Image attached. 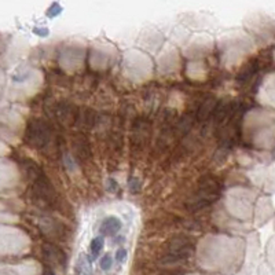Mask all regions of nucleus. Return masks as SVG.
Masks as SVG:
<instances>
[{"instance_id":"f03ea898","label":"nucleus","mask_w":275,"mask_h":275,"mask_svg":"<svg viewBox=\"0 0 275 275\" xmlns=\"http://www.w3.org/2000/svg\"><path fill=\"white\" fill-rule=\"evenodd\" d=\"M29 176L32 181V194L36 204L48 209L52 208L56 204V193L50 179L33 163H30Z\"/></svg>"},{"instance_id":"423d86ee","label":"nucleus","mask_w":275,"mask_h":275,"mask_svg":"<svg viewBox=\"0 0 275 275\" xmlns=\"http://www.w3.org/2000/svg\"><path fill=\"white\" fill-rule=\"evenodd\" d=\"M121 228V222L114 216L106 218L101 224V232L103 235H116L117 232L120 231Z\"/></svg>"},{"instance_id":"f257e3e1","label":"nucleus","mask_w":275,"mask_h":275,"mask_svg":"<svg viewBox=\"0 0 275 275\" xmlns=\"http://www.w3.org/2000/svg\"><path fill=\"white\" fill-rule=\"evenodd\" d=\"M222 193V185L215 176L206 175L198 182V187L195 193L191 195L190 201L187 202V211L197 212L201 211L206 206L215 204Z\"/></svg>"},{"instance_id":"1a4fd4ad","label":"nucleus","mask_w":275,"mask_h":275,"mask_svg":"<svg viewBox=\"0 0 275 275\" xmlns=\"http://www.w3.org/2000/svg\"><path fill=\"white\" fill-rule=\"evenodd\" d=\"M90 249H91V253H92V256H94V258H96V256L101 253V250L103 249V238L102 237H96V238H94V240H92Z\"/></svg>"},{"instance_id":"39448f33","label":"nucleus","mask_w":275,"mask_h":275,"mask_svg":"<svg viewBox=\"0 0 275 275\" xmlns=\"http://www.w3.org/2000/svg\"><path fill=\"white\" fill-rule=\"evenodd\" d=\"M43 253L48 260L60 263L61 266H65V263H66V256H65L64 250L56 245H52V244L43 245Z\"/></svg>"},{"instance_id":"f8f14e48","label":"nucleus","mask_w":275,"mask_h":275,"mask_svg":"<svg viewBox=\"0 0 275 275\" xmlns=\"http://www.w3.org/2000/svg\"><path fill=\"white\" fill-rule=\"evenodd\" d=\"M42 275H55V272L52 271V268L50 266H44L43 274H42Z\"/></svg>"},{"instance_id":"0eeeda50","label":"nucleus","mask_w":275,"mask_h":275,"mask_svg":"<svg viewBox=\"0 0 275 275\" xmlns=\"http://www.w3.org/2000/svg\"><path fill=\"white\" fill-rule=\"evenodd\" d=\"M216 103L213 99H208L206 102H204L198 109V114H197V120L198 121H204L205 119L211 116V113L215 110Z\"/></svg>"},{"instance_id":"6e6552de","label":"nucleus","mask_w":275,"mask_h":275,"mask_svg":"<svg viewBox=\"0 0 275 275\" xmlns=\"http://www.w3.org/2000/svg\"><path fill=\"white\" fill-rule=\"evenodd\" d=\"M76 150L80 155H91V149L88 146V142L84 136H78V141H76Z\"/></svg>"},{"instance_id":"7ed1b4c3","label":"nucleus","mask_w":275,"mask_h":275,"mask_svg":"<svg viewBox=\"0 0 275 275\" xmlns=\"http://www.w3.org/2000/svg\"><path fill=\"white\" fill-rule=\"evenodd\" d=\"M52 136L51 125L42 119H33L26 128V142L32 147L43 149L47 146Z\"/></svg>"},{"instance_id":"20e7f679","label":"nucleus","mask_w":275,"mask_h":275,"mask_svg":"<svg viewBox=\"0 0 275 275\" xmlns=\"http://www.w3.org/2000/svg\"><path fill=\"white\" fill-rule=\"evenodd\" d=\"M194 250L193 241L189 237L178 235L168 244V252L164 256V263H176L189 259Z\"/></svg>"},{"instance_id":"9d476101","label":"nucleus","mask_w":275,"mask_h":275,"mask_svg":"<svg viewBox=\"0 0 275 275\" xmlns=\"http://www.w3.org/2000/svg\"><path fill=\"white\" fill-rule=\"evenodd\" d=\"M113 264V260H112V256L110 254H105L102 259H101V268L105 271H108L110 267H112Z\"/></svg>"},{"instance_id":"9b49d317","label":"nucleus","mask_w":275,"mask_h":275,"mask_svg":"<svg viewBox=\"0 0 275 275\" xmlns=\"http://www.w3.org/2000/svg\"><path fill=\"white\" fill-rule=\"evenodd\" d=\"M116 259H117V262H119V263L124 262L125 259H127V250H125V249H119V252H117V254H116Z\"/></svg>"}]
</instances>
